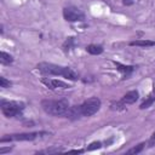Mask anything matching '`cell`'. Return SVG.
Here are the masks:
<instances>
[{"label": "cell", "mask_w": 155, "mask_h": 155, "mask_svg": "<svg viewBox=\"0 0 155 155\" xmlns=\"http://www.w3.org/2000/svg\"><path fill=\"white\" fill-rule=\"evenodd\" d=\"M38 70L45 75H61L68 80H78V74L69 67H62V65H57V64H52V63H39L36 65Z\"/></svg>", "instance_id": "obj_1"}, {"label": "cell", "mask_w": 155, "mask_h": 155, "mask_svg": "<svg viewBox=\"0 0 155 155\" xmlns=\"http://www.w3.org/2000/svg\"><path fill=\"white\" fill-rule=\"evenodd\" d=\"M41 107L45 110V113L53 115V116H64L68 108L69 102L67 99H44L41 102Z\"/></svg>", "instance_id": "obj_2"}, {"label": "cell", "mask_w": 155, "mask_h": 155, "mask_svg": "<svg viewBox=\"0 0 155 155\" xmlns=\"http://www.w3.org/2000/svg\"><path fill=\"white\" fill-rule=\"evenodd\" d=\"M24 108L23 103L15 101H1V111L6 117H13L18 115Z\"/></svg>", "instance_id": "obj_3"}, {"label": "cell", "mask_w": 155, "mask_h": 155, "mask_svg": "<svg viewBox=\"0 0 155 155\" xmlns=\"http://www.w3.org/2000/svg\"><path fill=\"white\" fill-rule=\"evenodd\" d=\"M99 108H101V101L97 97H91L81 104V110L84 116H92L99 110Z\"/></svg>", "instance_id": "obj_4"}, {"label": "cell", "mask_w": 155, "mask_h": 155, "mask_svg": "<svg viewBox=\"0 0 155 155\" xmlns=\"http://www.w3.org/2000/svg\"><path fill=\"white\" fill-rule=\"evenodd\" d=\"M63 17L65 21L68 22H80L85 19V15L81 10L76 8V7H65L63 10Z\"/></svg>", "instance_id": "obj_5"}, {"label": "cell", "mask_w": 155, "mask_h": 155, "mask_svg": "<svg viewBox=\"0 0 155 155\" xmlns=\"http://www.w3.org/2000/svg\"><path fill=\"white\" fill-rule=\"evenodd\" d=\"M42 133L39 132H31V133H16V134H5L4 137H1L0 142L5 143V142H10V140H33L36 137H39Z\"/></svg>", "instance_id": "obj_6"}, {"label": "cell", "mask_w": 155, "mask_h": 155, "mask_svg": "<svg viewBox=\"0 0 155 155\" xmlns=\"http://www.w3.org/2000/svg\"><path fill=\"white\" fill-rule=\"evenodd\" d=\"M42 84H45L48 88H51V90H56V88H63V90H65V88H70L71 86L70 85H68L67 82H64V81H62V80H57V79H48V78H44L42 80Z\"/></svg>", "instance_id": "obj_7"}, {"label": "cell", "mask_w": 155, "mask_h": 155, "mask_svg": "<svg viewBox=\"0 0 155 155\" xmlns=\"http://www.w3.org/2000/svg\"><path fill=\"white\" fill-rule=\"evenodd\" d=\"M65 117L70 119V120H76V119H80L82 115V110H81V105H73V107H69L65 115Z\"/></svg>", "instance_id": "obj_8"}, {"label": "cell", "mask_w": 155, "mask_h": 155, "mask_svg": "<svg viewBox=\"0 0 155 155\" xmlns=\"http://www.w3.org/2000/svg\"><path fill=\"white\" fill-rule=\"evenodd\" d=\"M138 97H139L138 91L132 90V91H128L126 94H124V97H122L121 102H122L125 105H126V104H133V103L138 99Z\"/></svg>", "instance_id": "obj_9"}, {"label": "cell", "mask_w": 155, "mask_h": 155, "mask_svg": "<svg viewBox=\"0 0 155 155\" xmlns=\"http://www.w3.org/2000/svg\"><path fill=\"white\" fill-rule=\"evenodd\" d=\"M131 46H140V47H149V46H154L155 45V41H151V40H147V39H143V40H134V41H131L130 42Z\"/></svg>", "instance_id": "obj_10"}, {"label": "cell", "mask_w": 155, "mask_h": 155, "mask_svg": "<svg viewBox=\"0 0 155 155\" xmlns=\"http://www.w3.org/2000/svg\"><path fill=\"white\" fill-rule=\"evenodd\" d=\"M86 51L90 54H101L103 52V47L99 45H88L86 47Z\"/></svg>", "instance_id": "obj_11"}, {"label": "cell", "mask_w": 155, "mask_h": 155, "mask_svg": "<svg viewBox=\"0 0 155 155\" xmlns=\"http://www.w3.org/2000/svg\"><path fill=\"white\" fill-rule=\"evenodd\" d=\"M0 62H1V64H11L12 62H13V58H12V56L11 54H8V53H6V52H1V56H0Z\"/></svg>", "instance_id": "obj_12"}, {"label": "cell", "mask_w": 155, "mask_h": 155, "mask_svg": "<svg viewBox=\"0 0 155 155\" xmlns=\"http://www.w3.org/2000/svg\"><path fill=\"white\" fill-rule=\"evenodd\" d=\"M144 147H145V143H139L138 145H136V147L128 149V150H127V154H139V153L144 149Z\"/></svg>", "instance_id": "obj_13"}, {"label": "cell", "mask_w": 155, "mask_h": 155, "mask_svg": "<svg viewBox=\"0 0 155 155\" xmlns=\"http://www.w3.org/2000/svg\"><path fill=\"white\" fill-rule=\"evenodd\" d=\"M115 65L117 67V70H120V71H122L125 74H128V73H131L133 70V67H131V65H122V64L116 63V62H115Z\"/></svg>", "instance_id": "obj_14"}, {"label": "cell", "mask_w": 155, "mask_h": 155, "mask_svg": "<svg viewBox=\"0 0 155 155\" xmlns=\"http://www.w3.org/2000/svg\"><path fill=\"white\" fill-rule=\"evenodd\" d=\"M154 101H155V97H153V96H149V97H148V98H147V99H145V101H144V102L140 104V107H139V108H140V109H145V108H149V107H150V105L154 103Z\"/></svg>", "instance_id": "obj_15"}, {"label": "cell", "mask_w": 155, "mask_h": 155, "mask_svg": "<svg viewBox=\"0 0 155 155\" xmlns=\"http://www.w3.org/2000/svg\"><path fill=\"white\" fill-rule=\"evenodd\" d=\"M73 45H74V39H73V38H69V39L65 40V42L63 44V50H64V51H68V50H70V48L73 47Z\"/></svg>", "instance_id": "obj_16"}, {"label": "cell", "mask_w": 155, "mask_h": 155, "mask_svg": "<svg viewBox=\"0 0 155 155\" xmlns=\"http://www.w3.org/2000/svg\"><path fill=\"white\" fill-rule=\"evenodd\" d=\"M62 151L61 148H50V149H45L42 151H40L39 154H54V153H59Z\"/></svg>", "instance_id": "obj_17"}, {"label": "cell", "mask_w": 155, "mask_h": 155, "mask_svg": "<svg viewBox=\"0 0 155 155\" xmlns=\"http://www.w3.org/2000/svg\"><path fill=\"white\" fill-rule=\"evenodd\" d=\"M10 86H11V82H10L6 78L1 76V78H0V87H2V88H7V87H10Z\"/></svg>", "instance_id": "obj_18"}, {"label": "cell", "mask_w": 155, "mask_h": 155, "mask_svg": "<svg viewBox=\"0 0 155 155\" xmlns=\"http://www.w3.org/2000/svg\"><path fill=\"white\" fill-rule=\"evenodd\" d=\"M102 147V143L101 142H92L88 147H87V150L91 151V150H96V149H99Z\"/></svg>", "instance_id": "obj_19"}, {"label": "cell", "mask_w": 155, "mask_h": 155, "mask_svg": "<svg viewBox=\"0 0 155 155\" xmlns=\"http://www.w3.org/2000/svg\"><path fill=\"white\" fill-rule=\"evenodd\" d=\"M11 150V148H1L0 149V155H2L4 153H6V151H10Z\"/></svg>", "instance_id": "obj_20"}, {"label": "cell", "mask_w": 155, "mask_h": 155, "mask_svg": "<svg viewBox=\"0 0 155 155\" xmlns=\"http://www.w3.org/2000/svg\"><path fill=\"white\" fill-rule=\"evenodd\" d=\"M154 143H155V131H154V133L151 134V138H150V144L153 145Z\"/></svg>", "instance_id": "obj_21"}, {"label": "cell", "mask_w": 155, "mask_h": 155, "mask_svg": "<svg viewBox=\"0 0 155 155\" xmlns=\"http://www.w3.org/2000/svg\"><path fill=\"white\" fill-rule=\"evenodd\" d=\"M132 2H134V0H125V1H124L125 5H131Z\"/></svg>", "instance_id": "obj_22"}]
</instances>
